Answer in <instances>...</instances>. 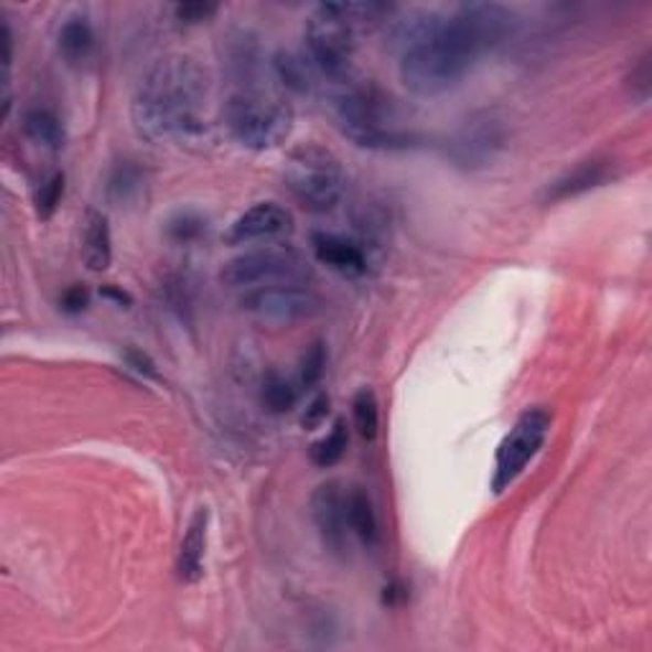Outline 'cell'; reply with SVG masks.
<instances>
[{
	"mask_svg": "<svg viewBox=\"0 0 652 652\" xmlns=\"http://www.w3.org/2000/svg\"><path fill=\"white\" fill-rule=\"evenodd\" d=\"M210 95V74L184 54L163 56L140 77L130 105L133 126L151 143L192 146L206 138L204 105Z\"/></svg>",
	"mask_w": 652,
	"mask_h": 652,
	"instance_id": "cell-2",
	"label": "cell"
},
{
	"mask_svg": "<svg viewBox=\"0 0 652 652\" xmlns=\"http://www.w3.org/2000/svg\"><path fill=\"white\" fill-rule=\"evenodd\" d=\"M225 126L247 151H270L286 143L293 130V110L284 97L245 87L225 105Z\"/></svg>",
	"mask_w": 652,
	"mask_h": 652,
	"instance_id": "cell-6",
	"label": "cell"
},
{
	"mask_svg": "<svg viewBox=\"0 0 652 652\" xmlns=\"http://www.w3.org/2000/svg\"><path fill=\"white\" fill-rule=\"evenodd\" d=\"M391 8L373 3H321L307 21V60L327 85H344L354 77L352 62L360 29L380 21Z\"/></svg>",
	"mask_w": 652,
	"mask_h": 652,
	"instance_id": "cell-4",
	"label": "cell"
},
{
	"mask_svg": "<svg viewBox=\"0 0 652 652\" xmlns=\"http://www.w3.org/2000/svg\"><path fill=\"white\" fill-rule=\"evenodd\" d=\"M334 120L344 138L370 151H406L418 143L406 115L375 82L350 79L334 87Z\"/></svg>",
	"mask_w": 652,
	"mask_h": 652,
	"instance_id": "cell-3",
	"label": "cell"
},
{
	"mask_svg": "<svg viewBox=\"0 0 652 652\" xmlns=\"http://www.w3.org/2000/svg\"><path fill=\"white\" fill-rule=\"evenodd\" d=\"M82 260L93 274H105L113 263L110 222L97 210H87L82 222Z\"/></svg>",
	"mask_w": 652,
	"mask_h": 652,
	"instance_id": "cell-16",
	"label": "cell"
},
{
	"mask_svg": "<svg viewBox=\"0 0 652 652\" xmlns=\"http://www.w3.org/2000/svg\"><path fill=\"white\" fill-rule=\"evenodd\" d=\"M329 413H332V400H329L327 393H319L317 398H313L309 406H307V413L301 416V426L307 428V431H313V428H319L324 420L329 418Z\"/></svg>",
	"mask_w": 652,
	"mask_h": 652,
	"instance_id": "cell-29",
	"label": "cell"
},
{
	"mask_svg": "<svg viewBox=\"0 0 652 652\" xmlns=\"http://www.w3.org/2000/svg\"><path fill=\"white\" fill-rule=\"evenodd\" d=\"M311 250L321 266L344 278H360L367 274V253L362 243L336 233H313Z\"/></svg>",
	"mask_w": 652,
	"mask_h": 652,
	"instance_id": "cell-14",
	"label": "cell"
},
{
	"mask_svg": "<svg viewBox=\"0 0 652 652\" xmlns=\"http://www.w3.org/2000/svg\"><path fill=\"white\" fill-rule=\"evenodd\" d=\"M56 49H60L62 60L70 64H82L89 60L95 49V29L87 15L74 13L56 31Z\"/></svg>",
	"mask_w": 652,
	"mask_h": 652,
	"instance_id": "cell-17",
	"label": "cell"
},
{
	"mask_svg": "<svg viewBox=\"0 0 652 652\" xmlns=\"http://www.w3.org/2000/svg\"><path fill=\"white\" fill-rule=\"evenodd\" d=\"M206 531H210V510L200 507L189 520L184 538L179 546L177 574L184 584H196L204 574V553H206Z\"/></svg>",
	"mask_w": 652,
	"mask_h": 652,
	"instance_id": "cell-15",
	"label": "cell"
},
{
	"mask_svg": "<svg viewBox=\"0 0 652 652\" xmlns=\"http://www.w3.org/2000/svg\"><path fill=\"white\" fill-rule=\"evenodd\" d=\"M64 184H67V179H64L62 171H54L52 177H46L39 184L34 204H36V217L41 222H49L54 217V212L60 210L62 196H64Z\"/></svg>",
	"mask_w": 652,
	"mask_h": 652,
	"instance_id": "cell-25",
	"label": "cell"
},
{
	"mask_svg": "<svg viewBox=\"0 0 652 652\" xmlns=\"http://www.w3.org/2000/svg\"><path fill=\"white\" fill-rule=\"evenodd\" d=\"M346 520H350V531L357 535L362 546L375 548L380 541V525L377 513L370 494L362 487H346Z\"/></svg>",
	"mask_w": 652,
	"mask_h": 652,
	"instance_id": "cell-18",
	"label": "cell"
},
{
	"mask_svg": "<svg viewBox=\"0 0 652 652\" xmlns=\"http://www.w3.org/2000/svg\"><path fill=\"white\" fill-rule=\"evenodd\" d=\"M138 186H140V171L136 167H128V163H120L110 177V194L115 200H128L130 194L138 192Z\"/></svg>",
	"mask_w": 652,
	"mask_h": 652,
	"instance_id": "cell-28",
	"label": "cell"
},
{
	"mask_svg": "<svg viewBox=\"0 0 652 652\" xmlns=\"http://www.w3.org/2000/svg\"><path fill=\"white\" fill-rule=\"evenodd\" d=\"M346 447H350V431H346V424L340 418V420H334L332 431H329L324 439L311 443V449H309L311 464L319 467V469H329V467L340 464L342 457L346 453Z\"/></svg>",
	"mask_w": 652,
	"mask_h": 652,
	"instance_id": "cell-21",
	"label": "cell"
},
{
	"mask_svg": "<svg viewBox=\"0 0 652 652\" xmlns=\"http://www.w3.org/2000/svg\"><path fill=\"white\" fill-rule=\"evenodd\" d=\"M619 177V163L612 156H594V159H586L576 163L574 169L560 173L558 179H553L551 184L543 192V200L556 204V202H568L576 200V196L589 194L594 189H601Z\"/></svg>",
	"mask_w": 652,
	"mask_h": 652,
	"instance_id": "cell-13",
	"label": "cell"
},
{
	"mask_svg": "<svg viewBox=\"0 0 652 652\" xmlns=\"http://www.w3.org/2000/svg\"><path fill=\"white\" fill-rule=\"evenodd\" d=\"M128 365L133 367L136 373H140V375L156 377V365L151 362V357H148V354H143V352L130 350V352H128Z\"/></svg>",
	"mask_w": 652,
	"mask_h": 652,
	"instance_id": "cell-32",
	"label": "cell"
},
{
	"mask_svg": "<svg viewBox=\"0 0 652 652\" xmlns=\"http://www.w3.org/2000/svg\"><path fill=\"white\" fill-rule=\"evenodd\" d=\"M510 140L507 118L500 110H480L461 122L447 140V156L453 167L482 171L492 167Z\"/></svg>",
	"mask_w": 652,
	"mask_h": 652,
	"instance_id": "cell-8",
	"label": "cell"
},
{
	"mask_svg": "<svg viewBox=\"0 0 652 652\" xmlns=\"http://www.w3.org/2000/svg\"><path fill=\"white\" fill-rule=\"evenodd\" d=\"M313 276L307 255L288 245H263L258 250H247L237 258L227 260L220 270L222 286L253 291L266 286L307 284Z\"/></svg>",
	"mask_w": 652,
	"mask_h": 652,
	"instance_id": "cell-7",
	"label": "cell"
},
{
	"mask_svg": "<svg viewBox=\"0 0 652 652\" xmlns=\"http://www.w3.org/2000/svg\"><path fill=\"white\" fill-rule=\"evenodd\" d=\"M352 418L354 428L365 441H375L380 431V408L377 398L370 387H362V391L352 398Z\"/></svg>",
	"mask_w": 652,
	"mask_h": 652,
	"instance_id": "cell-23",
	"label": "cell"
},
{
	"mask_svg": "<svg viewBox=\"0 0 652 652\" xmlns=\"http://www.w3.org/2000/svg\"><path fill=\"white\" fill-rule=\"evenodd\" d=\"M100 296H103V299H107V301H113L115 307H122V309H128L130 303H133V299H130V293L122 291V288L115 286V284L103 286L100 288Z\"/></svg>",
	"mask_w": 652,
	"mask_h": 652,
	"instance_id": "cell-33",
	"label": "cell"
},
{
	"mask_svg": "<svg viewBox=\"0 0 652 652\" xmlns=\"http://www.w3.org/2000/svg\"><path fill=\"white\" fill-rule=\"evenodd\" d=\"M260 400L268 413H274V416H284V413L293 410L296 400H299V391H296L288 377H284L280 373H268L263 377Z\"/></svg>",
	"mask_w": 652,
	"mask_h": 652,
	"instance_id": "cell-22",
	"label": "cell"
},
{
	"mask_svg": "<svg viewBox=\"0 0 652 652\" xmlns=\"http://www.w3.org/2000/svg\"><path fill=\"white\" fill-rule=\"evenodd\" d=\"M284 181L301 210L327 214L342 202L346 177L340 156L332 148L311 140V143H299L288 153Z\"/></svg>",
	"mask_w": 652,
	"mask_h": 652,
	"instance_id": "cell-5",
	"label": "cell"
},
{
	"mask_svg": "<svg viewBox=\"0 0 652 652\" xmlns=\"http://www.w3.org/2000/svg\"><path fill=\"white\" fill-rule=\"evenodd\" d=\"M276 74L280 77V82L288 89H293V93H309V89L317 85L313 79L317 77V72L307 60V54H293V52H280L274 62Z\"/></svg>",
	"mask_w": 652,
	"mask_h": 652,
	"instance_id": "cell-20",
	"label": "cell"
},
{
	"mask_svg": "<svg viewBox=\"0 0 652 652\" xmlns=\"http://www.w3.org/2000/svg\"><path fill=\"white\" fill-rule=\"evenodd\" d=\"M515 13L500 3H464L451 13H424L403 21L400 82L416 97H439L461 85L484 54L505 44Z\"/></svg>",
	"mask_w": 652,
	"mask_h": 652,
	"instance_id": "cell-1",
	"label": "cell"
},
{
	"mask_svg": "<svg viewBox=\"0 0 652 652\" xmlns=\"http://www.w3.org/2000/svg\"><path fill=\"white\" fill-rule=\"evenodd\" d=\"M167 235L173 243L179 245H189V243H200L206 235V220L200 212L184 210L177 212L173 217L167 222Z\"/></svg>",
	"mask_w": 652,
	"mask_h": 652,
	"instance_id": "cell-24",
	"label": "cell"
},
{
	"mask_svg": "<svg viewBox=\"0 0 652 652\" xmlns=\"http://www.w3.org/2000/svg\"><path fill=\"white\" fill-rule=\"evenodd\" d=\"M293 233V214L278 202H258L245 210L227 229L229 245L274 243Z\"/></svg>",
	"mask_w": 652,
	"mask_h": 652,
	"instance_id": "cell-12",
	"label": "cell"
},
{
	"mask_svg": "<svg viewBox=\"0 0 652 652\" xmlns=\"http://www.w3.org/2000/svg\"><path fill=\"white\" fill-rule=\"evenodd\" d=\"M21 128L31 143L46 148V151H60L64 146V126L60 115L46 110V107H31L23 113Z\"/></svg>",
	"mask_w": 652,
	"mask_h": 652,
	"instance_id": "cell-19",
	"label": "cell"
},
{
	"mask_svg": "<svg viewBox=\"0 0 652 652\" xmlns=\"http://www.w3.org/2000/svg\"><path fill=\"white\" fill-rule=\"evenodd\" d=\"M551 431V416L543 408H527L517 424L510 428V434L502 439L498 457H494V474H492V490L505 492L525 467L535 459V453L543 449Z\"/></svg>",
	"mask_w": 652,
	"mask_h": 652,
	"instance_id": "cell-9",
	"label": "cell"
},
{
	"mask_svg": "<svg viewBox=\"0 0 652 652\" xmlns=\"http://www.w3.org/2000/svg\"><path fill=\"white\" fill-rule=\"evenodd\" d=\"M321 299L307 288V284H288V286H266L253 288L241 296V309L253 313L258 319L268 321H301L311 319L321 311Z\"/></svg>",
	"mask_w": 652,
	"mask_h": 652,
	"instance_id": "cell-10",
	"label": "cell"
},
{
	"mask_svg": "<svg viewBox=\"0 0 652 652\" xmlns=\"http://www.w3.org/2000/svg\"><path fill=\"white\" fill-rule=\"evenodd\" d=\"M60 307H62V311H67V313H82V311H85L89 307L87 288L85 286H70L67 291L62 293Z\"/></svg>",
	"mask_w": 652,
	"mask_h": 652,
	"instance_id": "cell-31",
	"label": "cell"
},
{
	"mask_svg": "<svg viewBox=\"0 0 652 652\" xmlns=\"http://www.w3.org/2000/svg\"><path fill=\"white\" fill-rule=\"evenodd\" d=\"M311 517L319 538L332 556H344L350 548V520H346V487L340 480L319 484L311 494Z\"/></svg>",
	"mask_w": 652,
	"mask_h": 652,
	"instance_id": "cell-11",
	"label": "cell"
},
{
	"mask_svg": "<svg viewBox=\"0 0 652 652\" xmlns=\"http://www.w3.org/2000/svg\"><path fill=\"white\" fill-rule=\"evenodd\" d=\"M650 79H652V70H650V52H645L638 60V64L630 70V77H627V93H630L632 103H648L650 100Z\"/></svg>",
	"mask_w": 652,
	"mask_h": 652,
	"instance_id": "cell-27",
	"label": "cell"
},
{
	"mask_svg": "<svg viewBox=\"0 0 652 652\" xmlns=\"http://www.w3.org/2000/svg\"><path fill=\"white\" fill-rule=\"evenodd\" d=\"M220 8L212 6V3H179L173 8V13H177V19L181 23H189V26H194V23H204L210 21L212 15H217Z\"/></svg>",
	"mask_w": 652,
	"mask_h": 652,
	"instance_id": "cell-30",
	"label": "cell"
},
{
	"mask_svg": "<svg viewBox=\"0 0 652 652\" xmlns=\"http://www.w3.org/2000/svg\"><path fill=\"white\" fill-rule=\"evenodd\" d=\"M327 367V350L321 342H313L307 352H303L301 365H299V387L301 391H311L319 385L321 375Z\"/></svg>",
	"mask_w": 652,
	"mask_h": 652,
	"instance_id": "cell-26",
	"label": "cell"
}]
</instances>
